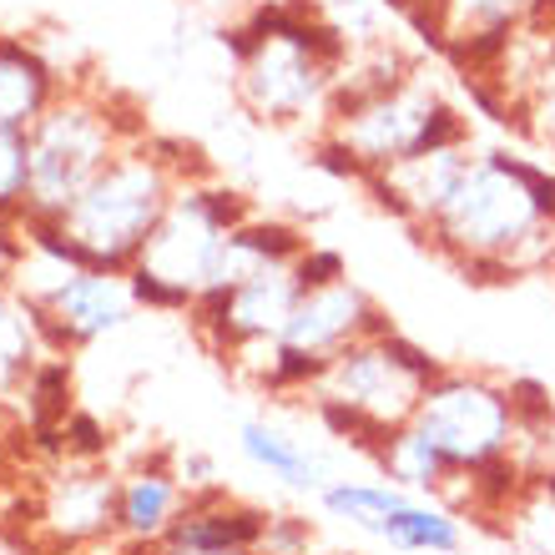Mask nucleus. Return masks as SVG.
Instances as JSON below:
<instances>
[{
    "mask_svg": "<svg viewBox=\"0 0 555 555\" xmlns=\"http://www.w3.org/2000/svg\"><path fill=\"white\" fill-rule=\"evenodd\" d=\"M420 243L480 288L545 278L555 263V172L530 157L480 146L465 182Z\"/></svg>",
    "mask_w": 555,
    "mask_h": 555,
    "instance_id": "nucleus-1",
    "label": "nucleus"
},
{
    "mask_svg": "<svg viewBox=\"0 0 555 555\" xmlns=\"http://www.w3.org/2000/svg\"><path fill=\"white\" fill-rule=\"evenodd\" d=\"M233 51V96L253 121L298 132L319 127L334 112V91L349 61V41L308 0H273L228 30Z\"/></svg>",
    "mask_w": 555,
    "mask_h": 555,
    "instance_id": "nucleus-2",
    "label": "nucleus"
},
{
    "mask_svg": "<svg viewBox=\"0 0 555 555\" xmlns=\"http://www.w3.org/2000/svg\"><path fill=\"white\" fill-rule=\"evenodd\" d=\"M197 177H212L197 146L146 132L121 146L56 222L87 268L127 273L152 228L162 222L167 203L177 197V188L197 182Z\"/></svg>",
    "mask_w": 555,
    "mask_h": 555,
    "instance_id": "nucleus-3",
    "label": "nucleus"
},
{
    "mask_svg": "<svg viewBox=\"0 0 555 555\" xmlns=\"http://www.w3.org/2000/svg\"><path fill=\"white\" fill-rule=\"evenodd\" d=\"M439 369L444 364L435 353L420 349L414 338H404L389 323L384 334H369L344 353H334L319 369V379L304 389V399L328 435L369 454L389 429L414 420Z\"/></svg>",
    "mask_w": 555,
    "mask_h": 555,
    "instance_id": "nucleus-4",
    "label": "nucleus"
},
{
    "mask_svg": "<svg viewBox=\"0 0 555 555\" xmlns=\"http://www.w3.org/2000/svg\"><path fill=\"white\" fill-rule=\"evenodd\" d=\"M460 137H469L460 106L414 66L389 87L334 96V112L323 121L313 152H319V167L349 177V182H364L414 152L460 142Z\"/></svg>",
    "mask_w": 555,
    "mask_h": 555,
    "instance_id": "nucleus-5",
    "label": "nucleus"
},
{
    "mask_svg": "<svg viewBox=\"0 0 555 555\" xmlns=\"http://www.w3.org/2000/svg\"><path fill=\"white\" fill-rule=\"evenodd\" d=\"M258 218L248 192L228 188L218 177H197L182 182L177 197L167 203L162 222L142 243L137 263L127 268V283L137 293V308L146 313H188L207 293V278L218 263L222 243L233 228Z\"/></svg>",
    "mask_w": 555,
    "mask_h": 555,
    "instance_id": "nucleus-6",
    "label": "nucleus"
},
{
    "mask_svg": "<svg viewBox=\"0 0 555 555\" xmlns=\"http://www.w3.org/2000/svg\"><path fill=\"white\" fill-rule=\"evenodd\" d=\"M146 137V121H121L117 106L91 91H61L46 117L26 132L30 142V203L26 212L61 218L87 192V182L127 142Z\"/></svg>",
    "mask_w": 555,
    "mask_h": 555,
    "instance_id": "nucleus-7",
    "label": "nucleus"
},
{
    "mask_svg": "<svg viewBox=\"0 0 555 555\" xmlns=\"http://www.w3.org/2000/svg\"><path fill=\"white\" fill-rule=\"evenodd\" d=\"M414 424L435 439L460 475L515 460L520 450V399L515 379L485 369H439L424 389Z\"/></svg>",
    "mask_w": 555,
    "mask_h": 555,
    "instance_id": "nucleus-8",
    "label": "nucleus"
},
{
    "mask_svg": "<svg viewBox=\"0 0 555 555\" xmlns=\"http://www.w3.org/2000/svg\"><path fill=\"white\" fill-rule=\"evenodd\" d=\"M384 328H389L384 308L349 273L328 278L319 288H304V298L293 304V319L278 334L283 338V353H288V364H283V395L278 399H304V389L319 379V369L334 353H344L349 344H359L369 334H384Z\"/></svg>",
    "mask_w": 555,
    "mask_h": 555,
    "instance_id": "nucleus-9",
    "label": "nucleus"
},
{
    "mask_svg": "<svg viewBox=\"0 0 555 555\" xmlns=\"http://www.w3.org/2000/svg\"><path fill=\"white\" fill-rule=\"evenodd\" d=\"M121 475L106 460H51L36 475V515L30 530L51 555L61 551H102L117 541Z\"/></svg>",
    "mask_w": 555,
    "mask_h": 555,
    "instance_id": "nucleus-10",
    "label": "nucleus"
},
{
    "mask_svg": "<svg viewBox=\"0 0 555 555\" xmlns=\"http://www.w3.org/2000/svg\"><path fill=\"white\" fill-rule=\"evenodd\" d=\"M298 298H304V278H298V258H293V263L253 273L248 283H237L228 293H203L188 308V323L207 344V353L218 359L228 344H243V338H278Z\"/></svg>",
    "mask_w": 555,
    "mask_h": 555,
    "instance_id": "nucleus-11",
    "label": "nucleus"
},
{
    "mask_svg": "<svg viewBox=\"0 0 555 555\" xmlns=\"http://www.w3.org/2000/svg\"><path fill=\"white\" fill-rule=\"evenodd\" d=\"M137 293L127 283V273H102V268H76L61 288H51L36 304V323L46 334V349L66 353L87 349L96 338L121 334L137 319Z\"/></svg>",
    "mask_w": 555,
    "mask_h": 555,
    "instance_id": "nucleus-12",
    "label": "nucleus"
},
{
    "mask_svg": "<svg viewBox=\"0 0 555 555\" xmlns=\"http://www.w3.org/2000/svg\"><path fill=\"white\" fill-rule=\"evenodd\" d=\"M475 152H480L475 137H460V142L414 152V157H404V162H395V167H384V172L364 177L359 188H364L389 218L404 222V228L420 237L424 228L444 212V203L454 197V188L465 182Z\"/></svg>",
    "mask_w": 555,
    "mask_h": 555,
    "instance_id": "nucleus-13",
    "label": "nucleus"
},
{
    "mask_svg": "<svg viewBox=\"0 0 555 555\" xmlns=\"http://www.w3.org/2000/svg\"><path fill=\"white\" fill-rule=\"evenodd\" d=\"M268 520L273 515L237 500L233 490L222 485H207V490H192L188 505H182V520L172 526V535L162 545H182V551H253L263 555L268 541Z\"/></svg>",
    "mask_w": 555,
    "mask_h": 555,
    "instance_id": "nucleus-14",
    "label": "nucleus"
},
{
    "mask_svg": "<svg viewBox=\"0 0 555 555\" xmlns=\"http://www.w3.org/2000/svg\"><path fill=\"white\" fill-rule=\"evenodd\" d=\"M188 505V485L167 454L142 460L121 475V511H117V541L127 545H162L172 535Z\"/></svg>",
    "mask_w": 555,
    "mask_h": 555,
    "instance_id": "nucleus-15",
    "label": "nucleus"
},
{
    "mask_svg": "<svg viewBox=\"0 0 555 555\" xmlns=\"http://www.w3.org/2000/svg\"><path fill=\"white\" fill-rule=\"evenodd\" d=\"M237 450H243L248 465H258L278 485H288V490H304V495H319L323 485L334 480L319 444L298 439L288 424H278V420H243Z\"/></svg>",
    "mask_w": 555,
    "mask_h": 555,
    "instance_id": "nucleus-16",
    "label": "nucleus"
},
{
    "mask_svg": "<svg viewBox=\"0 0 555 555\" xmlns=\"http://www.w3.org/2000/svg\"><path fill=\"white\" fill-rule=\"evenodd\" d=\"M61 96L56 66L21 36H0V127L30 132Z\"/></svg>",
    "mask_w": 555,
    "mask_h": 555,
    "instance_id": "nucleus-17",
    "label": "nucleus"
},
{
    "mask_svg": "<svg viewBox=\"0 0 555 555\" xmlns=\"http://www.w3.org/2000/svg\"><path fill=\"white\" fill-rule=\"evenodd\" d=\"M46 334L36 323V304L15 288L11 278H0V410L21 414V395L36 364L46 359Z\"/></svg>",
    "mask_w": 555,
    "mask_h": 555,
    "instance_id": "nucleus-18",
    "label": "nucleus"
},
{
    "mask_svg": "<svg viewBox=\"0 0 555 555\" xmlns=\"http://www.w3.org/2000/svg\"><path fill=\"white\" fill-rule=\"evenodd\" d=\"M369 460H374V469H379L389 485L410 490V495H424V500H439L450 490L454 475H460V469L444 460V450H439L414 420L389 429V435L369 450Z\"/></svg>",
    "mask_w": 555,
    "mask_h": 555,
    "instance_id": "nucleus-19",
    "label": "nucleus"
},
{
    "mask_svg": "<svg viewBox=\"0 0 555 555\" xmlns=\"http://www.w3.org/2000/svg\"><path fill=\"white\" fill-rule=\"evenodd\" d=\"M374 541L404 555H460L465 551V515H454L439 500L410 495L399 511H389V520L374 530Z\"/></svg>",
    "mask_w": 555,
    "mask_h": 555,
    "instance_id": "nucleus-20",
    "label": "nucleus"
},
{
    "mask_svg": "<svg viewBox=\"0 0 555 555\" xmlns=\"http://www.w3.org/2000/svg\"><path fill=\"white\" fill-rule=\"evenodd\" d=\"M500 530H505L520 551L555 555V465L520 485V495H515V505L505 511V526Z\"/></svg>",
    "mask_w": 555,
    "mask_h": 555,
    "instance_id": "nucleus-21",
    "label": "nucleus"
},
{
    "mask_svg": "<svg viewBox=\"0 0 555 555\" xmlns=\"http://www.w3.org/2000/svg\"><path fill=\"white\" fill-rule=\"evenodd\" d=\"M511 132H520L526 142H535L541 152L555 157V41H551V56H545L541 76L530 81L526 102H520V112H515Z\"/></svg>",
    "mask_w": 555,
    "mask_h": 555,
    "instance_id": "nucleus-22",
    "label": "nucleus"
},
{
    "mask_svg": "<svg viewBox=\"0 0 555 555\" xmlns=\"http://www.w3.org/2000/svg\"><path fill=\"white\" fill-rule=\"evenodd\" d=\"M30 203V142L15 127H0V222H21Z\"/></svg>",
    "mask_w": 555,
    "mask_h": 555,
    "instance_id": "nucleus-23",
    "label": "nucleus"
},
{
    "mask_svg": "<svg viewBox=\"0 0 555 555\" xmlns=\"http://www.w3.org/2000/svg\"><path fill=\"white\" fill-rule=\"evenodd\" d=\"M61 439H66V454H61V460H106V454H112V429L91 410H76L72 420H66V429H61Z\"/></svg>",
    "mask_w": 555,
    "mask_h": 555,
    "instance_id": "nucleus-24",
    "label": "nucleus"
},
{
    "mask_svg": "<svg viewBox=\"0 0 555 555\" xmlns=\"http://www.w3.org/2000/svg\"><path fill=\"white\" fill-rule=\"evenodd\" d=\"M313 551V526L298 520V515H273L268 520V541L263 555H308Z\"/></svg>",
    "mask_w": 555,
    "mask_h": 555,
    "instance_id": "nucleus-25",
    "label": "nucleus"
},
{
    "mask_svg": "<svg viewBox=\"0 0 555 555\" xmlns=\"http://www.w3.org/2000/svg\"><path fill=\"white\" fill-rule=\"evenodd\" d=\"M0 555H51L41 545V535L30 526H15V520H0Z\"/></svg>",
    "mask_w": 555,
    "mask_h": 555,
    "instance_id": "nucleus-26",
    "label": "nucleus"
},
{
    "mask_svg": "<svg viewBox=\"0 0 555 555\" xmlns=\"http://www.w3.org/2000/svg\"><path fill=\"white\" fill-rule=\"evenodd\" d=\"M21 253H26L21 233H15L11 222H0V278H11V273H15V263H21Z\"/></svg>",
    "mask_w": 555,
    "mask_h": 555,
    "instance_id": "nucleus-27",
    "label": "nucleus"
},
{
    "mask_svg": "<svg viewBox=\"0 0 555 555\" xmlns=\"http://www.w3.org/2000/svg\"><path fill=\"white\" fill-rule=\"evenodd\" d=\"M15 435H21V420L0 410V475H5V465H11V439Z\"/></svg>",
    "mask_w": 555,
    "mask_h": 555,
    "instance_id": "nucleus-28",
    "label": "nucleus"
},
{
    "mask_svg": "<svg viewBox=\"0 0 555 555\" xmlns=\"http://www.w3.org/2000/svg\"><path fill=\"white\" fill-rule=\"evenodd\" d=\"M157 555H253V551H182V545H157Z\"/></svg>",
    "mask_w": 555,
    "mask_h": 555,
    "instance_id": "nucleus-29",
    "label": "nucleus"
},
{
    "mask_svg": "<svg viewBox=\"0 0 555 555\" xmlns=\"http://www.w3.org/2000/svg\"><path fill=\"white\" fill-rule=\"evenodd\" d=\"M61 555H102V551H61Z\"/></svg>",
    "mask_w": 555,
    "mask_h": 555,
    "instance_id": "nucleus-30",
    "label": "nucleus"
},
{
    "mask_svg": "<svg viewBox=\"0 0 555 555\" xmlns=\"http://www.w3.org/2000/svg\"><path fill=\"white\" fill-rule=\"evenodd\" d=\"M545 278H551V288H555V263H551V273H545Z\"/></svg>",
    "mask_w": 555,
    "mask_h": 555,
    "instance_id": "nucleus-31",
    "label": "nucleus"
}]
</instances>
